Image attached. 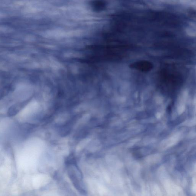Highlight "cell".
<instances>
[{"label": "cell", "mask_w": 196, "mask_h": 196, "mask_svg": "<svg viewBox=\"0 0 196 196\" xmlns=\"http://www.w3.org/2000/svg\"><path fill=\"white\" fill-rule=\"evenodd\" d=\"M68 169L69 175L74 186L80 192L84 193V187L79 170L73 164L68 166Z\"/></svg>", "instance_id": "1"}]
</instances>
